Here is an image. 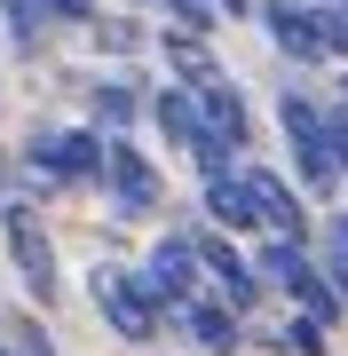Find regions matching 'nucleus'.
Here are the masks:
<instances>
[{
  "mask_svg": "<svg viewBox=\"0 0 348 356\" xmlns=\"http://www.w3.org/2000/svg\"><path fill=\"white\" fill-rule=\"evenodd\" d=\"M142 285H151L167 309H182V301L198 293V245H190V238H158L151 261H142Z\"/></svg>",
  "mask_w": 348,
  "mask_h": 356,
  "instance_id": "7",
  "label": "nucleus"
},
{
  "mask_svg": "<svg viewBox=\"0 0 348 356\" xmlns=\"http://www.w3.org/2000/svg\"><path fill=\"white\" fill-rule=\"evenodd\" d=\"M0 16H8L16 48H32V40H40V24H48V0H0Z\"/></svg>",
  "mask_w": 348,
  "mask_h": 356,
  "instance_id": "16",
  "label": "nucleus"
},
{
  "mask_svg": "<svg viewBox=\"0 0 348 356\" xmlns=\"http://www.w3.org/2000/svg\"><path fill=\"white\" fill-rule=\"evenodd\" d=\"M48 16H72V24H95V0H48Z\"/></svg>",
  "mask_w": 348,
  "mask_h": 356,
  "instance_id": "23",
  "label": "nucleus"
},
{
  "mask_svg": "<svg viewBox=\"0 0 348 356\" xmlns=\"http://www.w3.org/2000/svg\"><path fill=\"white\" fill-rule=\"evenodd\" d=\"M238 175H245V191H254V206H261V229H277V238H309L301 191L285 175H270V166H238Z\"/></svg>",
  "mask_w": 348,
  "mask_h": 356,
  "instance_id": "8",
  "label": "nucleus"
},
{
  "mask_svg": "<svg viewBox=\"0 0 348 356\" xmlns=\"http://www.w3.org/2000/svg\"><path fill=\"white\" fill-rule=\"evenodd\" d=\"M95 182L111 191V206H119L127 222H142V214H158V206H167V182H158V166L142 159L127 135H103V175H95Z\"/></svg>",
  "mask_w": 348,
  "mask_h": 356,
  "instance_id": "2",
  "label": "nucleus"
},
{
  "mask_svg": "<svg viewBox=\"0 0 348 356\" xmlns=\"http://www.w3.org/2000/svg\"><path fill=\"white\" fill-rule=\"evenodd\" d=\"M277 119H285V143H293V166H301V182H309V191H324V182L340 175V166H333V143H324V111H317L309 95H293V88H285Z\"/></svg>",
  "mask_w": 348,
  "mask_h": 356,
  "instance_id": "5",
  "label": "nucleus"
},
{
  "mask_svg": "<svg viewBox=\"0 0 348 356\" xmlns=\"http://www.w3.org/2000/svg\"><path fill=\"white\" fill-rule=\"evenodd\" d=\"M167 64H174L182 79H190V88L214 72V64H206V48H198V32H167Z\"/></svg>",
  "mask_w": 348,
  "mask_h": 356,
  "instance_id": "15",
  "label": "nucleus"
},
{
  "mask_svg": "<svg viewBox=\"0 0 348 356\" xmlns=\"http://www.w3.org/2000/svg\"><path fill=\"white\" fill-rule=\"evenodd\" d=\"M261 32H270L293 64H317L324 56V8H309V0H261Z\"/></svg>",
  "mask_w": 348,
  "mask_h": 356,
  "instance_id": "6",
  "label": "nucleus"
},
{
  "mask_svg": "<svg viewBox=\"0 0 348 356\" xmlns=\"http://www.w3.org/2000/svg\"><path fill=\"white\" fill-rule=\"evenodd\" d=\"M158 8H167L182 32H214V24H222V8H214V0H158Z\"/></svg>",
  "mask_w": 348,
  "mask_h": 356,
  "instance_id": "18",
  "label": "nucleus"
},
{
  "mask_svg": "<svg viewBox=\"0 0 348 356\" xmlns=\"http://www.w3.org/2000/svg\"><path fill=\"white\" fill-rule=\"evenodd\" d=\"M95 40H103V56H135V48H142V32L127 24V16H111V24L95 16Z\"/></svg>",
  "mask_w": 348,
  "mask_h": 356,
  "instance_id": "19",
  "label": "nucleus"
},
{
  "mask_svg": "<svg viewBox=\"0 0 348 356\" xmlns=\"http://www.w3.org/2000/svg\"><path fill=\"white\" fill-rule=\"evenodd\" d=\"M317 269H324V277H333V293H340V301H348V245H340V238H333V254H324Z\"/></svg>",
  "mask_w": 348,
  "mask_h": 356,
  "instance_id": "21",
  "label": "nucleus"
},
{
  "mask_svg": "<svg viewBox=\"0 0 348 356\" xmlns=\"http://www.w3.org/2000/svg\"><path fill=\"white\" fill-rule=\"evenodd\" d=\"M8 191H16V175H8V159H0V198H8Z\"/></svg>",
  "mask_w": 348,
  "mask_h": 356,
  "instance_id": "24",
  "label": "nucleus"
},
{
  "mask_svg": "<svg viewBox=\"0 0 348 356\" xmlns=\"http://www.w3.org/2000/svg\"><path fill=\"white\" fill-rule=\"evenodd\" d=\"M8 332H16V356H56V341L40 332V317H16Z\"/></svg>",
  "mask_w": 348,
  "mask_h": 356,
  "instance_id": "20",
  "label": "nucleus"
},
{
  "mask_svg": "<svg viewBox=\"0 0 348 356\" xmlns=\"http://www.w3.org/2000/svg\"><path fill=\"white\" fill-rule=\"evenodd\" d=\"M151 127L167 135V143H182V151H190V143L206 135V111H198V88H158V95H151Z\"/></svg>",
  "mask_w": 348,
  "mask_h": 356,
  "instance_id": "11",
  "label": "nucleus"
},
{
  "mask_svg": "<svg viewBox=\"0 0 348 356\" xmlns=\"http://www.w3.org/2000/svg\"><path fill=\"white\" fill-rule=\"evenodd\" d=\"M198 245V269H214V285H222V301L230 309H254L261 301V269L238 254V245H222V238H190Z\"/></svg>",
  "mask_w": 348,
  "mask_h": 356,
  "instance_id": "9",
  "label": "nucleus"
},
{
  "mask_svg": "<svg viewBox=\"0 0 348 356\" xmlns=\"http://www.w3.org/2000/svg\"><path fill=\"white\" fill-rule=\"evenodd\" d=\"M277 348H285V356H324V325H317V317H293V325L277 332Z\"/></svg>",
  "mask_w": 348,
  "mask_h": 356,
  "instance_id": "17",
  "label": "nucleus"
},
{
  "mask_svg": "<svg viewBox=\"0 0 348 356\" xmlns=\"http://www.w3.org/2000/svg\"><path fill=\"white\" fill-rule=\"evenodd\" d=\"M0 229H8V254H16V277H24V293H32L40 309H48V301H56V245H48L40 214H32V206L16 198V191L0 198Z\"/></svg>",
  "mask_w": 348,
  "mask_h": 356,
  "instance_id": "3",
  "label": "nucleus"
},
{
  "mask_svg": "<svg viewBox=\"0 0 348 356\" xmlns=\"http://www.w3.org/2000/svg\"><path fill=\"white\" fill-rule=\"evenodd\" d=\"M88 293H95V309H103V325L119 332V341H135V348H151L158 341V325H167V301H158L151 285H142V269H95L88 277Z\"/></svg>",
  "mask_w": 348,
  "mask_h": 356,
  "instance_id": "1",
  "label": "nucleus"
},
{
  "mask_svg": "<svg viewBox=\"0 0 348 356\" xmlns=\"http://www.w3.org/2000/svg\"><path fill=\"white\" fill-rule=\"evenodd\" d=\"M206 214L222 229H261V206H254V191H245L238 166H230V175H206Z\"/></svg>",
  "mask_w": 348,
  "mask_h": 356,
  "instance_id": "13",
  "label": "nucleus"
},
{
  "mask_svg": "<svg viewBox=\"0 0 348 356\" xmlns=\"http://www.w3.org/2000/svg\"><path fill=\"white\" fill-rule=\"evenodd\" d=\"M182 332H190L206 356H238V341H245V309H230V301H182Z\"/></svg>",
  "mask_w": 348,
  "mask_h": 356,
  "instance_id": "10",
  "label": "nucleus"
},
{
  "mask_svg": "<svg viewBox=\"0 0 348 356\" xmlns=\"http://www.w3.org/2000/svg\"><path fill=\"white\" fill-rule=\"evenodd\" d=\"M95 119H103L111 135H127V119H135V88L127 79H95Z\"/></svg>",
  "mask_w": 348,
  "mask_h": 356,
  "instance_id": "14",
  "label": "nucleus"
},
{
  "mask_svg": "<svg viewBox=\"0 0 348 356\" xmlns=\"http://www.w3.org/2000/svg\"><path fill=\"white\" fill-rule=\"evenodd\" d=\"M24 175H40V182H95L103 175V135H88V127L32 135L24 143Z\"/></svg>",
  "mask_w": 348,
  "mask_h": 356,
  "instance_id": "4",
  "label": "nucleus"
},
{
  "mask_svg": "<svg viewBox=\"0 0 348 356\" xmlns=\"http://www.w3.org/2000/svg\"><path fill=\"white\" fill-rule=\"evenodd\" d=\"M0 356H16V348H8V341H0Z\"/></svg>",
  "mask_w": 348,
  "mask_h": 356,
  "instance_id": "26",
  "label": "nucleus"
},
{
  "mask_svg": "<svg viewBox=\"0 0 348 356\" xmlns=\"http://www.w3.org/2000/svg\"><path fill=\"white\" fill-rule=\"evenodd\" d=\"M340 245H348V214H340Z\"/></svg>",
  "mask_w": 348,
  "mask_h": 356,
  "instance_id": "25",
  "label": "nucleus"
},
{
  "mask_svg": "<svg viewBox=\"0 0 348 356\" xmlns=\"http://www.w3.org/2000/svg\"><path fill=\"white\" fill-rule=\"evenodd\" d=\"M324 143H333V166L348 175V119H324Z\"/></svg>",
  "mask_w": 348,
  "mask_h": 356,
  "instance_id": "22",
  "label": "nucleus"
},
{
  "mask_svg": "<svg viewBox=\"0 0 348 356\" xmlns=\"http://www.w3.org/2000/svg\"><path fill=\"white\" fill-rule=\"evenodd\" d=\"M198 111H206V127H214V135H230L238 151L254 143V119H245V95H238V88H222L214 72L198 79Z\"/></svg>",
  "mask_w": 348,
  "mask_h": 356,
  "instance_id": "12",
  "label": "nucleus"
}]
</instances>
